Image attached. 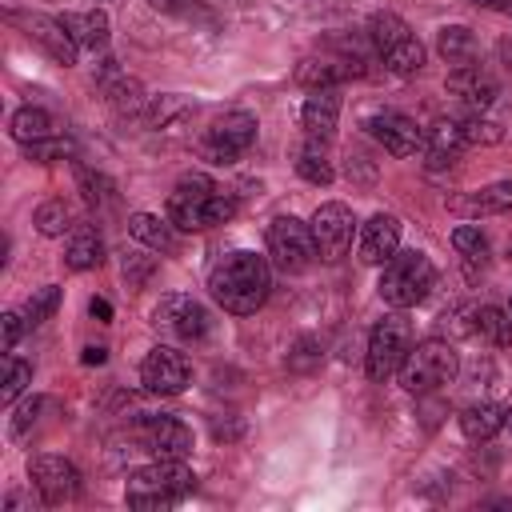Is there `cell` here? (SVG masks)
<instances>
[{
    "mask_svg": "<svg viewBox=\"0 0 512 512\" xmlns=\"http://www.w3.org/2000/svg\"><path fill=\"white\" fill-rule=\"evenodd\" d=\"M24 328H28V316H24V312H16V308H8V312L0 316V348H4V352H12V348H16V340L24 336Z\"/></svg>",
    "mask_w": 512,
    "mask_h": 512,
    "instance_id": "cell-43",
    "label": "cell"
},
{
    "mask_svg": "<svg viewBox=\"0 0 512 512\" xmlns=\"http://www.w3.org/2000/svg\"><path fill=\"white\" fill-rule=\"evenodd\" d=\"M508 316H512V304H508Z\"/></svg>",
    "mask_w": 512,
    "mask_h": 512,
    "instance_id": "cell-51",
    "label": "cell"
},
{
    "mask_svg": "<svg viewBox=\"0 0 512 512\" xmlns=\"http://www.w3.org/2000/svg\"><path fill=\"white\" fill-rule=\"evenodd\" d=\"M184 112H188V104H184L180 96H160V104H152V112H148V124H152V128H156V124L164 128V124H172V120L184 116Z\"/></svg>",
    "mask_w": 512,
    "mask_h": 512,
    "instance_id": "cell-44",
    "label": "cell"
},
{
    "mask_svg": "<svg viewBox=\"0 0 512 512\" xmlns=\"http://www.w3.org/2000/svg\"><path fill=\"white\" fill-rule=\"evenodd\" d=\"M176 224L164 216H152V212H132L128 216V232H132V240H140L144 248H152V252H176L180 248V240H176V232H172Z\"/></svg>",
    "mask_w": 512,
    "mask_h": 512,
    "instance_id": "cell-26",
    "label": "cell"
},
{
    "mask_svg": "<svg viewBox=\"0 0 512 512\" xmlns=\"http://www.w3.org/2000/svg\"><path fill=\"white\" fill-rule=\"evenodd\" d=\"M444 88H448V92H452L468 112H484V108H492V104H496V96H500V88H496L492 72H484L480 64L452 68V72H448V80H444Z\"/></svg>",
    "mask_w": 512,
    "mask_h": 512,
    "instance_id": "cell-15",
    "label": "cell"
},
{
    "mask_svg": "<svg viewBox=\"0 0 512 512\" xmlns=\"http://www.w3.org/2000/svg\"><path fill=\"white\" fill-rule=\"evenodd\" d=\"M400 252V220L392 212H376L360 224V260L364 264H384Z\"/></svg>",
    "mask_w": 512,
    "mask_h": 512,
    "instance_id": "cell-16",
    "label": "cell"
},
{
    "mask_svg": "<svg viewBox=\"0 0 512 512\" xmlns=\"http://www.w3.org/2000/svg\"><path fill=\"white\" fill-rule=\"evenodd\" d=\"M352 76H364V64H348V60H304L300 68H296V80L304 84V88H340L344 80H352Z\"/></svg>",
    "mask_w": 512,
    "mask_h": 512,
    "instance_id": "cell-24",
    "label": "cell"
},
{
    "mask_svg": "<svg viewBox=\"0 0 512 512\" xmlns=\"http://www.w3.org/2000/svg\"><path fill=\"white\" fill-rule=\"evenodd\" d=\"M256 128H260V124H256L252 112H244V108L224 112V116L204 132V140H200L204 160H212V164H236V160L252 148Z\"/></svg>",
    "mask_w": 512,
    "mask_h": 512,
    "instance_id": "cell-8",
    "label": "cell"
},
{
    "mask_svg": "<svg viewBox=\"0 0 512 512\" xmlns=\"http://www.w3.org/2000/svg\"><path fill=\"white\" fill-rule=\"evenodd\" d=\"M32 384V364L20 360V356H4V380H0V400L4 404H16L20 392Z\"/></svg>",
    "mask_w": 512,
    "mask_h": 512,
    "instance_id": "cell-35",
    "label": "cell"
},
{
    "mask_svg": "<svg viewBox=\"0 0 512 512\" xmlns=\"http://www.w3.org/2000/svg\"><path fill=\"white\" fill-rule=\"evenodd\" d=\"M460 132H464L468 144H500V140H504V128L492 124V120H484V112L460 116Z\"/></svg>",
    "mask_w": 512,
    "mask_h": 512,
    "instance_id": "cell-36",
    "label": "cell"
},
{
    "mask_svg": "<svg viewBox=\"0 0 512 512\" xmlns=\"http://www.w3.org/2000/svg\"><path fill=\"white\" fill-rule=\"evenodd\" d=\"M408 352H412V324H408V320L400 316V308H396V312H388L384 320H376L372 332H368V352H364L368 380L384 384L388 376H396L400 364L408 360Z\"/></svg>",
    "mask_w": 512,
    "mask_h": 512,
    "instance_id": "cell-6",
    "label": "cell"
},
{
    "mask_svg": "<svg viewBox=\"0 0 512 512\" xmlns=\"http://www.w3.org/2000/svg\"><path fill=\"white\" fill-rule=\"evenodd\" d=\"M364 128H368V136H372L376 144H384V152H392V156H416V152H424V128H420L412 116L396 112V108L372 112V116L364 120Z\"/></svg>",
    "mask_w": 512,
    "mask_h": 512,
    "instance_id": "cell-13",
    "label": "cell"
},
{
    "mask_svg": "<svg viewBox=\"0 0 512 512\" xmlns=\"http://www.w3.org/2000/svg\"><path fill=\"white\" fill-rule=\"evenodd\" d=\"M504 428H508V432H512V412H508V424H504Z\"/></svg>",
    "mask_w": 512,
    "mask_h": 512,
    "instance_id": "cell-50",
    "label": "cell"
},
{
    "mask_svg": "<svg viewBox=\"0 0 512 512\" xmlns=\"http://www.w3.org/2000/svg\"><path fill=\"white\" fill-rule=\"evenodd\" d=\"M468 148V140H464V132H460V120H432L428 128H424V160H428V168H448L460 152Z\"/></svg>",
    "mask_w": 512,
    "mask_h": 512,
    "instance_id": "cell-20",
    "label": "cell"
},
{
    "mask_svg": "<svg viewBox=\"0 0 512 512\" xmlns=\"http://www.w3.org/2000/svg\"><path fill=\"white\" fill-rule=\"evenodd\" d=\"M76 184H80L84 204H92V208H112L116 204V184L104 172H92V168L76 164Z\"/></svg>",
    "mask_w": 512,
    "mask_h": 512,
    "instance_id": "cell-30",
    "label": "cell"
},
{
    "mask_svg": "<svg viewBox=\"0 0 512 512\" xmlns=\"http://www.w3.org/2000/svg\"><path fill=\"white\" fill-rule=\"evenodd\" d=\"M452 212L460 216H496V212H508L512 208V180H496V184H484L468 196H448L444 200Z\"/></svg>",
    "mask_w": 512,
    "mask_h": 512,
    "instance_id": "cell-21",
    "label": "cell"
},
{
    "mask_svg": "<svg viewBox=\"0 0 512 512\" xmlns=\"http://www.w3.org/2000/svg\"><path fill=\"white\" fill-rule=\"evenodd\" d=\"M212 436L216 440H240L244 436V420H212Z\"/></svg>",
    "mask_w": 512,
    "mask_h": 512,
    "instance_id": "cell-46",
    "label": "cell"
},
{
    "mask_svg": "<svg viewBox=\"0 0 512 512\" xmlns=\"http://www.w3.org/2000/svg\"><path fill=\"white\" fill-rule=\"evenodd\" d=\"M508 256H512V252H508Z\"/></svg>",
    "mask_w": 512,
    "mask_h": 512,
    "instance_id": "cell-52",
    "label": "cell"
},
{
    "mask_svg": "<svg viewBox=\"0 0 512 512\" xmlns=\"http://www.w3.org/2000/svg\"><path fill=\"white\" fill-rule=\"evenodd\" d=\"M456 372H460V356H456V348L448 344V340H420L412 352H408V360L400 364V384H404V392H432V388H440V384H452L456 380Z\"/></svg>",
    "mask_w": 512,
    "mask_h": 512,
    "instance_id": "cell-5",
    "label": "cell"
},
{
    "mask_svg": "<svg viewBox=\"0 0 512 512\" xmlns=\"http://www.w3.org/2000/svg\"><path fill=\"white\" fill-rule=\"evenodd\" d=\"M136 436L160 460H184L192 452V428L176 416H140Z\"/></svg>",
    "mask_w": 512,
    "mask_h": 512,
    "instance_id": "cell-14",
    "label": "cell"
},
{
    "mask_svg": "<svg viewBox=\"0 0 512 512\" xmlns=\"http://www.w3.org/2000/svg\"><path fill=\"white\" fill-rule=\"evenodd\" d=\"M140 384L152 396H180L192 384V364L180 348L172 344H156L144 360H140Z\"/></svg>",
    "mask_w": 512,
    "mask_h": 512,
    "instance_id": "cell-10",
    "label": "cell"
},
{
    "mask_svg": "<svg viewBox=\"0 0 512 512\" xmlns=\"http://www.w3.org/2000/svg\"><path fill=\"white\" fill-rule=\"evenodd\" d=\"M60 24L68 28V36L88 48V52H100L108 44V12L104 8H88V12H64Z\"/></svg>",
    "mask_w": 512,
    "mask_h": 512,
    "instance_id": "cell-23",
    "label": "cell"
},
{
    "mask_svg": "<svg viewBox=\"0 0 512 512\" xmlns=\"http://www.w3.org/2000/svg\"><path fill=\"white\" fill-rule=\"evenodd\" d=\"M152 324L176 340H204L212 328V316L200 300L184 296V292H168L160 296V304L152 308Z\"/></svg>",
    "mask_w": 512,
    "mask_h": 512,
    "instance_id": "cell-9",
    "label": "cell"
},
{
    "mask_svg": "<svg viewBox=\"0 0 512 512\" xmlns=\"http://www.w3.org/2000/svg\"><path fill=\"white\" fill-rule=\"evenodd\" d=\"M24 156H28V160H36V164L72 160V156H76V140H68V136H44V140L24 144Z\"/></svg>",
    "mask_w": 512,
    "mask_h": 512,
    "instance_id": "cell-34",
    "label": "cell"
},
{
    "mask_svg": "<svg viewBox=\"0 0 512 512\" xmlns=\"http://www.w3.org/2000/svg\"><path fill=\"white\" fill-rule=\"evenodd\" d=\"M100 88H104V100L116 108V112H144L148 96H144V84L116 72V60H100V72H96Z\"/></svg>",
    "mask_w": 512,
    "mask_h": 512,
    "instance_id": "cell-19",
    "label": "cell"
},
{
    "mask_svg": "<svg viewBox=\"0 0 512 512\" xmlns=\"http://www.w3.org/2000/svg\"><path fill=\"white\" fill-rule=\"evenodd\" d=\"M208 292L212 300L232 316H252L268 292H272V264L260 252L232 248L208 268Z\"/></svg>",
    "mask_w": 512,
    "mask_h": 512,
    "instance_id": "cell-1",
    "label": "cell"
},
{
    "mask_svg": "<svg viewBox=\"0 0 512 512\" xmlns=\"http://www.w3.org/2000/svg\"><path fill=\"white\" fill-rule=\"evenodd\" d=\"M152 272H156V260L152 256H140V252H128L124 256V280H128V288H144Z\"/></svg>",
    "mask_w": 512,
    "mask_h": 512,
    "instance_id": "cell-42",
    "label": "cell"
},
{
    "mask_svg": "<svg viewBox=\"0 0 512 512\" xmlns=\"http://www.w3.org/2000/svg\"><path fill=\"white\" fill-rule=\"evenodd\" d=\"M156 12H168V16H180V20H212V12L200 4V0H148Z\"/></svg>",
    "mask_w": 512,
    "mask_h": 512,
    "instance_id": "cell-41",
    "label": "cell"
},
{
    "mask_svg": "<svg viewBox=\"0 0 512 512\" xmlns=\"http://www.w3.org/2000/svg\"><path fill=\"white\" fill-rule=\"evenodd\" d=\"M24 28H28V36L56 60V64H76V52H80V44L68 36V28L60 24V16L52 20V16H24Z\"/></svg>",
    "mask_w": 512,
    "mask_h": 512,
    "instance_id": "cell-18",
    "label": "cell"
},
{
    "mask_svg": "<svg viewBox=\"0 0 512 512\" xmlns=\"http://www.w3.org/2000/svg\"><path fill=\"white\" fill-rule=\"evenodd\" d=\"M436 52H440L452 68H468V64H476L480 44H476V32H472V28H464V24H444V28L436 32Z\"/></svg>",
    "mask_w": 512,
    "mask_h": 512,
    "instance_id": "cell-27",
    "label": "cell"
},
{
    "mask_svg": "<svg viewBox=\"0 0 512 512\" xmlns=\"http://www.w3.org/2000/svg\"><path fill=\"white\" fill-rule=\"evenodd\" d=\"M300 124L312 140H328L340 124V88H308L304 108H300Z\"/></svg>",
    "mask_w": 512,
    "mask_h": 512,
    "instance_id": "cell-17",
    "label": "cell"
},
{
    "mask_svg": "<svg viewBox=\"0 0 512 512\" xmlns=\"http://www.w3.org/2000/svg\"><path fill=\"white\" fill-rule=\"evenodd\" d=\"M60 308V288L56 284H44V288H36L32 296H28V304H24V316H28V328H36V324H44L52 312Z\"/></svg>",
    "mask_w": 512,
    "mask_h": 512,
    "instance_id": "cell-37",
    "label": "cell"
},
{
    "mask_svg": "<svg viewBox=\"0 0 512 512\" xmlns=\"http://www.w3.org/2000/svg\"><path fill=\"white\" fill-rule=\"evenodd\" d=\"M80 360H84V364H104V360H108V348H104V344H88Z\"/></svg>",
    "mask_w": 512,
    "mask_h": 512,
    "instance_id": "cell-49",
    "label": "cell"
},
{
    "mask_svg": "<svg viewBox=\"0 0 512 512\" xmlns=\"http://www.w3.org/2000/svg\"><path fill=\"white\" fill-rule=\"evenodd\" d=\"M28 480L40 496V504H68L80 496V472L64 456H32L28 460Z\"/></svg>",
    "mask_w": 512,
    "mask_h": 512,
    "instance_id": "cell-11",
    "label": "cell"
},
{
    "mask_svg": "<svg viewBox=\"0 0 512 512\" xmlns=\"http://www.w3.org/2000/svg\"><path fill=\"white\" fill-rule=\"evenodd\" d=\"M32 224H36L40 236H64V232L76 228V224H72V208H68L64 200H44V204L36 208Z\"/></svg>",
    "mask_w": 512,
    "mask_h": 512,
    "instance_id": "cell-33",
    "label": "cell"
},
{
    "mask_svg": "<svg viewBox=\"0 0 512 512\" xmlns=\"http://www.w3.org/2000/svg\"><path fill=\"white\" fill-rule=\"evenodd\" d=\"M52 116L44 112V108H32V104H24V108H16L12 112V120H8V132H12V140L16 144H32V140H44V136H52Z\"/></svg>",
    "mask_w": 512,
    "mask_h": 512,
    "instance_id": "cell-29",
    "label": "cell"
},
{
    "mask_svg": "<svg viewBox=\"0 0 512 512\" xmlns=\"http://www.w3.org/2000/svg\"><path fill=\"white\" fill-rule=\"evenodd\" d=\"M504 424H508V408L496 404V400H480V404H468V408L460 412V432H464L468 440H476V444L492 440Z\"/></svg>",
    "mask_w": 512,
    "mask_h": 512,
    "instance_id": "cell-22",
    "label": "cell"
},
{
    "mask_svg": "<svg viewBox=\"0 0 512 512\" xmlns=\"http://www.w3.org/2000/svg\"><path fill=\"white\" fill-rule=\"evenodd\" d=\"M452 248H456L468 264L488 256V240H484V232H480L476 224H460V228H452Z\"/></svg>",
    "mask_w": 512,
    "mask_h": 512,
    "instance_id": "cell-38",
    "label": "cell"
},
{
    "mask_svg": "<svg viewBox=\"0 0 512 512\" xmlns=\"http://www.w3.org/2000/svg\"><path fill=\"white\" fill-rule=\"evenodd\" d=\"M104 260V236L96 232V224H76L68 232V248H64V264L72 272H88Z\"/></svg>",
    "mask_w": 512,
    "mask_h": 512,
    "instance_id": "cell-25",
    "label": "cell"
},
{
    "mask_svg": "<svg viewBox=\"0 0 512 512\" xmlns=\"http://www.w3.org/2000/svg\"><path fill=\"white\" fill-rule=\"evenodd\" d=\"M476 8H488V12H500V16H512V0H468Z\"/></svg>",
    "mask_w": 512,
    "mask_h": 512,
    "instance_id": "cell-48",
    "label": "cell"
},
{
    "mask_svg": "<svg viewBox=\"0 0 512 512\" xmlns=\"http://www.w3.org/2000/svg\"><path fill=\"white\" fill-rule=\"evenodd\" d=\"M192 488H196V472L184 460H160L156 456L152 464H144L128 476L124 500H128V508H140V512H164L176 500H184Z\"/></svg>",
    "mask_w": 512,
    "mask_h": 512,
    "instance_id": "cell-3",
    "label": "cell"
},
{
    "mask_svg": "<svg viewBox=\"0 0 512 512\" xmlns=\"http://www.w3.org/2000/svg\"><path fill=\"white\" fill-rule=\"evenodd\" d=\"M432 284H436V268H432V260L424 256V252H416V248H404V252H396L392 260H384V272H380V300L384 304H392V308H416L420 300H428V292H432Z\"/></svg>",
    "mask_w": 512,
    "mask_h": 512,
    "instance_id": "cell-4",
    "label": "cell"
},
{
    "mask_svg": "<svg viewBox=\"0 0 512 512\" xmlns=\"http://www.w3.org/2000/svg\"><path fill=\"white\" fill-rule=\"evenodd\" d=\"M320 356H324V344H320L316 336H300V340L292 344V352H288V368H292V372H308V368L320 364Z\"/></svg>",
    "mask_w": 512,
    "mask_h": 512,
    "instance_id": "cell-39",
    "label": "cell"
},
{
    "mask_svg": "<svg viewBox=\"0 0 512 512\" xmlns=\"http://www.w3.org/2000/svg\"><path fill=\"white\" fill-rule=\"evenodd\" d=\"M236 216V200L220 192L204 172H188L168 192V220L184 232H204L216 224H228Z\"/></svg>",
    "mask_w": 512,
    "mask_h": 512,
    "instance_id": "cell-2",
    "label": "cell"
},
{
    "mask_svg": "<svg viewBox=\"0 0 512 512\" xmlns=\"http://www.w3.org/2000/svg\"><path fill=\"white\" fill-rule=\"evenodd\" d=\"M40 408H44V400H40V396H32V400H24V404L16 408V416H12V436H16V440H24V436L32 432V424H36Z\"/></svg>",
    "mask_w": 512,
    "mask_h": 512,
    "instance_id": "cell-45",
    "label": "cell"
},
{
    "mask_svg": "<svg viewBox=\"0 0 512 512\" xmlns=\"http://www.w3.org/2000/svg\"><path fill=\"white\" fill-rule=\"evenodd\" d=\"M88 312H92L96 320H104V324L112 320V304H108L104 296H92V300H88Z\"/></svg>",
    "mask_w": 512,
    "mask_h": 512,
    "instance_id": "cell-47",
    "label": "cell"
},
{
    "mask_svg": "<svg viewBox=\"0 0 512 512\" xmlns=\"http://www.w3.org/2000/svg\"><path fill=\"white\" fill-rule=\"evenodd\" d=\"M476 332H480L488 344L508 348V344H512V316H508L504 308H496V304H484V308L476 312Z\"/></svg>",
    "mask_w": 512,
    "mask_h": 512,
    "instance_id": "cell-31",
    "label": "cell"
},
{
    "mask_svg": "<svg viewBox=\"0 0 512 512\" xmlns=\"http://www.w3.org/2000/svg\"><path fill=\"white\" fill-rule=\"evenodd\" d=\"M476 312H480L476 304H456L440 316V328L452 332V336H472L476 332Z\"/></svg>",
    "mask_w": 512,
    "mask_h": 512,
    "instance_id": "cell-40",
    "label": "cell"
},
{
    "mask_svg": "<svg viewBox=\"0 0 512 512\" xmlns=\"http://www.w3.org/2000/svg\"><path fill=\"white\" fill-rule=\"evenodd\" d=\"M268 256L280 272L296 276L304 268H312V260L320 256L316 252V236H312V224L296 220V216H276L268 224Z\"/></svg>",
    "mask_w": 512,
    "mask_h": 512,
    "instance_id": "cell-7",
    "label": "cell"
},
{
    "mask_svg": "<svg viewBox=\"0 0 512 512\" xmlns=\"http://www.w3.org/2000/svg\"><path fill=\"white\" fill-rule=\"evenodd\" d=\"M312 236H316V252L324 260H340L348 248H352V236H356V216L348 204L340 200H328L312 212Z\"/></svg>",
    "mask_w": 512,
    "mask_h": 512,
    "instance_id": "cell-12",
    "label": "cell"
},
{
    "mask_svg": "<svg viewBox=\"0 0 512 512\" xmlns=\"http://www.w3.org/2000/svg\"><path fill=\"white\" fill-rule=\"evenodd\" d=\"M296 172H300L308 184H320V188H328V184L336 180L332 160H328L316 144H308V148H300V152H296Z\"/></svg>",
    "mask_w": 512,
    "mask_h": 512,
    "instance_id": "cell-32",
    "label": "cell"
},
{
    "mask_svg": "<svg viewBox=\"0 0 512 512\" xmlns=\"http://www.w3.org/2000/svg\"><path fill=\"white\" fill-rule=\"evenodd\" d=\"M380 60H384V68L396 72V76H416V72L424 68V44H420L412 32H404L400 40H392V44L380 52Z\"/></svg>",
    "mask_w": 512,
    "mask_h": 512,
    "instance_id": "cell-28",
    "label": "cell"
}]
</instances>
